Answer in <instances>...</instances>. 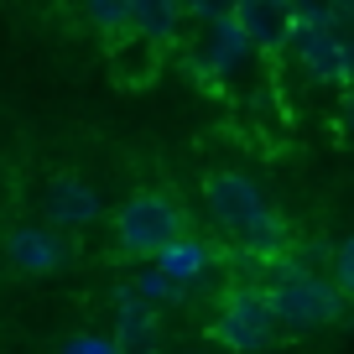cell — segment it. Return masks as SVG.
<instances>
[{
    "label": "cell",
    "mask_w": 354,
    "mask_h": 354,
    "mask_svg": "<svg viewBox=\"0 0 354 354\" xmlns=\"http://www.w3.org/2000/svg\"><path fill=\"white\" fill-rule=\"evenodd\" d=\"M203 203H209L214 224L224 230V240L250 261L277 266L292 250V224L271 209V198L261 193V183L245 172H209L203 177Z\"/></svg>",
    "instance_id": "obj_1"
},
{
    "label": "cell",
    "mask_w": 354,
    "mask_h": 354,
    "mask_svg": "<svg viewBox=\"0 0 354 354\" xmlns=\"http://www.w3.org/2000/svg\"><path fill=\"white\" fill-rule=\"evenodd\" d=\"M261 287H266V297H271V313H277L281 333L333 328V323H344V308H349V297L333 287V277L292 261V255L271 266V277H266Z\"/></svg>",
    "instance_id": "obj_2"
},
{
    "label": "cell",
    "mask_w": 354,
    "mask_h": 354,
    "mask_svg": "<svg viewBox=\"0 0 354 354\" xmlns=\"http://www.w3.org/2000/svg\"><path fill=\"white\" fill-rule=\"evenodd\" d=\"M188 230V209L167 188H141L115 209V250L131 261H156L167 245H177Z\"/></svg>",
    "instance_id": "obj_3"
},
{
    "label": "cell",
    "mask_w": 354,
    "mask_h": 354,
    "mask_svg": "<svg viewBox=\"0 0 354 354\" xmlns=\"http://www.w3.org/2000/svg\"><path fill=\"white\" fill-rule=\"evenodd\" d=\"M214 344H224L230 354H266L281 339V323L271 313V297H266L261 281H234L219 297V313L209 323Z\"/></svg>",
    "instance_id": "obj_4"
},
{
    "label": "cell",
    "mask_w": 354,
    "mask_h": 354,
    "mask_svg": "<svg viewBox=\"0 0 354 354\" xmlns=\"http://www.w3.org/2000/svg\"><path fill=\"white\" fill-rule=\"evenodd\" d=\"M292 57L302 63V73L323 88H349V37L339 26H313L302 21L292 37Z\"/></svg>",
    "instance_id": "obj_5"
},
{
    "label": "cell",
    "mask_w": 354,
    "mask_h": 354,
    "mask_svg": "<svg viewBox=\"0 0 354 354\" xmlns=\"http://www.w3.org/2000/svg\"><path fill=\"white\" fill-rule=\"evenodd\" d=\"M230 21L245 32V42L255 53H292V37H297L302 16L292 0H240Z\"/></svg>",
    "instance_id": "obj_6"
},
{
    "label": "cell",
    "mask_w": 354,
    "mask_h": 354,
    "mask_svg": "<svg viewBox=\"0 0 354 354\" xmlns=\"http://www.w3.org/2000/svg\"><path fill=\"white\" fill-rule=\"evenodd\" d=\"M68 240L53 230V224H16L11 234H6V261H11V271H21V277H57L68 266Z\"/></svg>",
    "instance_id": "obj_7"
},
{
    "label": "cell",
    "mask_w": 354,
    "mask_h": 354,
    "mask_svg": "<svg viewBox=\"0 0 354 354\" xmlns=\"http://www.w3.org/2000/svg\"><path fill=\"white\" fill-rule=\"evenodd\" d=\"M110 339L120 344V354H151L156 339H162V308H151L131 281L115 287V333Z\"/></svg>",
    "instance_id": "obj_8"
},
{
    "label": "cell",
    "mask_w": 354,
    "mask_h": 354,
    "mask_svg": "<svg viewBox=\"0 0 354 354\" xmlns=\"http://www.w3.org/2000/svg\"><path fill=\"white\" fill-rule=\"evenodd\" d=\"M42 209H47V224L78 234V230H88V224L100 219V193L88 188L84 177L57 172L53 183H47V193H42Z\"/></svg>",
    "instance_id": "obj_9"
},
{
    "label": "cell",
    "mask_w": 354,
    "mask_h": 354,
    "mask_svg": "<svg viewBox=\"0 0 354 354\" xmlns=\"http://www.w3.org/2000/svg\"><path fill=\"white\" fill-rule=\"evenodd\" d=\"M193 57H203V63H198V73H203V78L224 84V78H234V73H240V68L255 57V47L245 42V32H240L234 21H214V26H209V37H203V47H198Z\"/></svg>",
    "instance_id": "obj_10"
},
{
    "label": "cell",
    "mask_w": 354,
    "mask_h": 354,
    "mask_svg": "<svg viewBox=\"0 0 354 354\" xmlns=\"http://www.w3.org/2000/svg\"><path fill=\"white\" fill-rule=\"evenodd\" d=\"M156 271H162V277H172V281H183V287L193 292L209 271H219V245L198 240V234H183L177 245H167V250L156 255Z\"/></svg>",
    "instance_id": "obj_11"
},
{
    "label": "cell",
    "mask_w": 354,
    "mask_h": 354,
    "mask_svg": "<svg viewBox=\"0 0 354 354\" xmlns=\"http://www.w3.org/2000/svg\"><path fill=\"white\" fill-rule=\"evenodd\" d=\"M183 6L177 0H131V21H136V37H146L151 47H172L183 37Z\"/></svg>",
    "instance_id": "obj_12"
},
{
    "label": "cell",
    "mask_w": 354,
    "mask_h": 354,
    "mask_svg": "<svg viewBox=\"0 0 354 354\" xmlns=\"http://www.w3.org/2000/svg\"><path fill=\"white\" fill-rule=\"evenodd\" d=\"M84 16H88V26L104 37V42H125V37L136 32V21H131V0H84Z\"/></svg>",
    "instance_id": "obj_13"
},
{
    "label": "cell",
    "mask_w": 354,
    "mask_h": 354,
    "mask_svg": "<svg viewBox=\"0 0 354 354\" xmlns=\"http://www.w3.org/2000/svg\"><path fill=\"white\" fill-rule=\"evenodd\" d=\"M136 292H141L146 302H151V308H172V302H188V287H183V281H172V277H162V271H141V277L131 281Z\"/></svg>",
    "instance_id": "obj_14"
},
{
    "label": "cell",
    "mask_w": 354,
    "mask_h": 354,
    "mask_svg": "<svg viewBox=\"0 0 354 354\" xmlns=\"http://www.w3.org/2000/svg\"><path fill=\"white\" fill-rule=\"evenodd\" d=\"M328 277H333V287H339L344 297L354 302V234L333 245V255H328Z\"/></svg>",
    "instance_id": "obj_15"
},
{
    "label": "cell",
    "mask_w": 354,
    "mask_h": 354,
    "mask_svg": "<svg viewBox=\"0 0 354 354\" xmlns=\"http://www.w3.org/2000/svg\"><path fill=\"white\" fill-rule=\"evenodd\" d=\"M234 6H240V0H183V11H188L193 21H203V26L230 21V16H234Z\"/></svg>",
    "instance_id": "obj_16"
},
{
    "label": "cell",
    "mask_w": 354,
    "mask_h": 354,
    "mask_svg": "<svg viewBox=\"0 0 354 354\" xmlns=\"http://www.w3.org/2000/svg\"><path fill=\"white\" fill-rule=\"evenodd\" d=\"M63 354H120V344L115 339H68Z\"/></svg>",
    "instance_id": "obj_17"
},
{
    "label": "cell",
    "mask_w": 354,
    "mask_h": 354,
    "mask_svg": "<svg viewBox=\"0 0 354 354\" xmlns=\"http://www.w3.org/2000/svg\"><path fill=\"white\" fill-rule=\"evenodd\" d=\"M344 136H354V88H344Z\"/></svg>",
    "instance_id": "obj_18"
},
{
    "label": "cell",
    "mask_w": 354,
    "mask_h": 354,
    "mask_svg": "<svg viewBox=\"0 0 354 354\" xmlns=\"http://www.w3.org/2000/svg\"><path fill=\"white\" fill-rule=\"evenodd\" d=\"M183 354H203V349H183Z\"/></svg>",
    "instance_id": "obj_19"
},
{
    "label": "cell",
    "mask_w": 354,
    "mask_h": 354,
    "mask_svg": "<svg viewBox=\"0 0 354 354\" xmlns=\"http://www.w3.org/2000/svg\"><path fill=\"white\" fill-rule=\"evenodd\" d=\"M177 6H183V0H177Z\"/></svg>",
    "instance_id": "obj_20"
}]
</instances>
